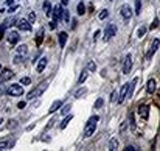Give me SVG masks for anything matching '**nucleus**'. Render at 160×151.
Segmentation results:
<instances>
[{
  "mask_svg": "<svg viewBox=\"0 0 160 151\" xmlns=\"http://www.w3.org/2000/svg\"><path fill=\"white\" fill-rule=\"evenodd\" d=\"M5 92H6V87L3 86V83H2V81H0V95L5 94Z\"/></svg>",
  "mask_w": 160,
  "mask_h": 151,
  "instance_id": "43",
  "label": "nucleus"
},
{
  "mask_svg": "<svg viewBox=\"0 0 160 151\" xmlns=\"http://www.w3.org/2000/svg\"><path fill=\"white\" fill-rule=\"evenodd\" d=\"M17 51H19V55L25 56V55H26V51H28V47H26L25 44H22V45H19V48H17Z\"/></svg>",
  "mask_w": 160,
  "mask_h": 151,
  "instance_id": "24",
  "label": "nucleus"
},
{
  "mask_svg": "<svg viewBox=\"0 0 160 151\" xmlns=\"http://www.w3.org/2000/svg\"><path fill=\"white\" fill-rule=\"evenodd\" d=\"M8 148H10V143H8V142H0V151L8 149Z\"/></svg>",
  "mask_w": 160,
  "mask_h": 151,
  "instance_id": "35",
  "label": "nucleus"
},
{
  "mask_svg": "<svg viewBox=\"0 0 160 151\" xmlns=\"http://www.w3.org/2000/svg\"><path fill=\"white\" fill-rule=\"evenodd\" d=\"M109 149H110V151H115V149H118V140H117V139H110V143H109Z\"/></svg>",
  "mask_w": 160,
  "mask_h": 151,
  "instance_id": "22",
  "label": "nucleus"
},
{
  "mask_svg": "<svg viewBox=\"0 0 160 151\" xmlns=\"http://www.w3.org/2000/svg\"><path fill=\"white\" fill-rule=\"evenodd\" d=\"M157 26H158V17H155V19H154L152 25H151V30H154V28H157Z\"/></svg>",
  "mask_w": 160,
  "mask_h": 151,
  "instance_id": "41",
  "label": "nucleus"
},
{
  "mask_svg": "<svg viewBox=\"0 0 160 151\" xmlns=\"http://www.w3.org/2000/svg\"><path fill=\"white\" fill-rule=\"evenodd\" d=\"M61 108H62V106H61ZM70 109H72V104H65V106H64V108H62V109H61V114H64V115H67V114L70 112Z\"/></svg>",
  "mask_w": 160,
  "mask_h": 151,
  "instance_id": "27",
  "label": "nucleus"
},
{
  "mask_svg": "<svg viewBox=\"0 0 160 151\" xmlns=\"http://www.w3.org/2000/svg\"><path fill=\"white\" fill-rule=\"evenodd\" d=\"M17 28L20 31H30L31 30V23L25 19H17Z\"/></svg>",
  "mask_w": 160,
  "mask_h": 151,
  "instance_id": "8",
  "label": "nucleus"
},
{
  "mask_svg": "<svg viewBox=\"0 0 160 151\" xmlns=\"http://www.w3.org/2000/svg\"><path fill=\"white\" fill-rule=\"evenodd\" d=\"M131 70H132V55L128 53L126 58H124V63H123V73L128 75Z\"/></svg>",
  "mask_w": 160,
  "mask_h": 151,
  "instance_id": "6",
  "label": "nucleus"
},
{
  "mask_svg": "<svg viewBox=\"0 0 160 151\" xmlns=\"http://www.w3.org/2000/svg\"><path fill=\"white\" fill-rule=\"evenodd\" d=\"M6 5H13V0H6Z\"/></svg>",
  "mask_w": 160,
  "mask_h": 151,
  "instance_id": "49",
  "label": "nucleus"
},
{
  "mask_svg": "<svg viewBox=\"0 0 160 151\" xmlns=\"http://www.w3.org/2000/svg\"><path fill=\"white\" fill-rule=\"evenodd\" d=\"M126 94H128V84H124L123 87H121V91H120V94H118V98H117V103H123L124 101V98H126Z\"/></svg>",
  "mask_w": 160,
  "mask_h": 151,
  "instance_id": "13",
  "label": "nucleus"
},
{
  "mask_svg": "<svg viewBox=\"0 0 160 151\" xmlns=\"http://www.w3.org/2000/svg\"><path fill=\"white\" fill-rule=\"evenodd\" d=\"M47 64H48V59H47L45 56H44V58H41V59H39V63H38V67H36V70H38L39 73H41L42 70L47 67Z\"/></svg>",
  "mask_w": 160,
  "mask_h": 151,
  "instance_id": "16",
  "label": "nucleus"
},
{
  "mask_svg": "<svg viewBox=\"0 0 160 151\" xmlns=\"http://www.w3.org/2000/svg\"><path fill=\"white\" fill-rule=\"evenodd\" d=\"M8 123H10V125H8V128H10V129H14L17 126V122L16 120H11V122H8Z\"/></svg>",
  "mask_w": 160,
  "mask_h": 151,
  "instance_id": "40",
  "label": "nucleus"
},
{
  "mask_svg": "<svg viewBox=\"0 0 160 151\" xmlns=\"http://www.w3.org/2000/svg\"><path fill=\"white\" fill-rule=\"evenodd\" d=\"M107 14H109V11L107 10H103L100 14H98V17H100V20H104L106 19V17H107Z\"/></svg>",
  "mask_w": 160,
  "mask_h": 151,
  "instance_id": "33",
  "label": "nucleus"
},
{
  "mask_svg": "<svg viewBox=\"0 0 160 151\" xmlns=\"http://www.w3.org/2000/svg\"><path fill=\"white\" fill-rule=\"evenodd\" d=\"M64 104L61 100H56V101H53V104L50 106V109H48V114H55L58 109H61V106Z\"/></svg>",
  "mask_w": 160,
  "mask_h": 151,
  "instance_id": "15",
  "label": "nucleus"
},
{
  "mask_svg": "<svg viewBox=\"0 0 160 151\" xmlns=\"http://www.w3.org/2000/svg\"><path fill=\"white\" fill-rule=\"evenodd\" d=\"M30 83H31V79H30L28 76H23V78L20 79V84H25V86H26V84H30Z\"/></svg>",
  "mask_w": 160,
  "mask_h": 151,
  "instance_id": "36",
  "label": "nucleus"
},
{
  "mask_svg": "<svg viewBox=\"0 0 160 151\" xmlns=\"http://www.w3.org/2000/svg\"><path fill=\"white\" fill-rule=\"evenodd\" d=\"M115 34H117V25H115V23H109L107 26H106V30H104V41L106 42L110 41Z\"/></svg>",
  "mask_w": 160,
  "mask_h": 151,
  "instance_id": "4",
  "label": "nucleus"
},
{
  "mask_svg": "<svg viewBox=\"0 0 160 151\" xmlns=\"http://www.w3.org/2000/svg\"><path fill=\"white\" fill-rule=\"evenodd\" d=\"M5 28H6V26H5V23H2V25H0V39H2V38L5 36Z\"/></svg>",
  "mask_w": 160,
  "mask_h": 151,
  "instance_id": "38",
  "label": "nucleus"
},
{
  "mask_svg": "<svg viewBox=\"0 0 160 151\" xmlns=\"http://www.w3.org/2000/svg\"><path fill=\"white\" fill-rule=\"evenodd\" d=\"M13 61H14L16 64H19V63H22V61H23V56H22V55H17V56H16Z\"/></svg>",
  "mask_w": 160,
  "mask_h": 151,
  "instance_id": "39",
  "label": "nucleus"
},
{
  "mask_svg": "<svg viewBox=\"0 0 160 151\" xmlns=\"http://www.w3.org/2000/svg\"><path fill=\"white\" fill-rule=\"evenodd\" d=\"M124 149H126V151H135L137 148H135V146H131V145H128V146L124 148Z\"/></svg>",
  "mask_w": 160,
  "mask_h": 151,
  "instance_id": "45",
  "label": "nucleus"
},
{
  "mask_svg": "<svg viewBox=\"0 0 160 151\" xmlns=\"http://www.w3.org/2000/svg\"><path fill=\"white\" fill-rule=\"evenodd\" d=\"M19 39H20V36H19L17 31H10L8 33V42H10L11 45H16V44L19 42Z\"/></svg>",
  "mask_w": 160,
  "mask_h": 151,
  "instance_id": "11",
  "label": "nucleus"
},
{
  "mask_svg": "<svg viewBox=\"0 0 160 151\" xmlns=\"http://www.w3.org/2000/svg\"><path fill=\"white\" fill-rule=\"evenodd\" d=\"M42 36H44V30L41 28V30H39V33H38V39H36V41H38V44H41V42H42Z\"/></svg>",
  "mask_w": 160,
  "mask_h": 151,
  "instance_id": "37",
  "label": "nucleus"
},
{
  "mask_svg": "<svg viewBox=\"0 0 160 151\" xmlns=\"http://www.w3.org/2000/svg\"><path fill=\"white\" fill-rule=\"evenodd\" d=\"M2 123H3V119H0V125H2Z\"/></svg>",
  "mask_w": 160,
  "mask_h": 151,
  "instance_id": "50",
  "label": "nucleus"
},
{
  "mask_svg": "<svg viewBox=\"0 0 160 151\" xmlns=\"http://www.w3.org/2000/svg\"><path fill=\"white\" fill-rule=\"evenodd\" d=\"M146 31H148V28H146V26H141V28L138 30V33H137V36H138V38H143L145 34H146Z\"/></svg>",
  "mask_w": 160,
  "mask_h": 151,
  "instance_id": "28",
  "label": "nucleus"
},
{
  "mask_svg": "<svg viewBox=\"0 0 160 151\" xmlns=\"http://www.w3.org/2000/svg\"><path fill=\"white\" fill-rule=\"evenodd\" d=\"M62 17H64V20H65V22H68V20H70V16H68V11H65V10H64V13H62Z\"/></svg>",
  "mask_w": 160,
  "mask_h": 151,
  "instance_id": "42",
  "label": "nucleus"
},
{
  "mask_svg": "<svg viewBox=\"0 0 160 151\" xmlns=\"http://www.w3.org/2000/svg\"><path fill=\"white\" fill-rule=\"evenodd\" d=\"M13 76H14L13 70H10V69H3V70H2V73H0V81L5 83V81H8V79H11Z\"/></svg>",
  "mask_w": 160,
  "mask_h": 151,
  "instance_id": "9",
  "label": "nucleus"
},
{
  "mask_svg": "<svg viewBox=\"0 0 160 151\" xmlns=\"http://www.w3.org/2000/svg\"><path fill=\"white\" fill-rule=\"evenodd\" d=\"M155 89H157L155 79H154V78L148 79V83H146V91H148V94H154V92H155Z\"/></svg>",
  "mask_w": 160,
  "mask_h": 151,
  "instance_id": "12",
  "label": "nucleus"
},
{
  "mask_svg": "<svg viewBox=\"0 0 160 151\" xmlns=\"http://www.w3.org/2000/svg\"><path fill=\"white\" fill-rule=\"evenodd\" d=\"M87 70H90V72H95L96 70V64L93 63V61H90V63L87 64Z\"/></svg>",
  "mask_w": 160,
  "mask_h": 151,
  "instance_id": "32",
  "label": "nucleus"
},
{
  "mask_svg": "<svg viewBox=\"0 0 160 151\" xmlns=\"http://www.w3.org/2000/svg\"><path fill=\"white\" fill-rule=\"evenodd\" d=\"M28 22H30V23H34V22H36V14H34V13H30V16H28Z\"/></svg>",
  "mask_w": 160,
  "mask_h": 151,
  "instance_id": "34",
  "label": "nucleus"
},
{
  "mask_svg": "<svg viewBox=\"0 0 160 151\" xmlns=\"http://www.w3.org/2000/svg\"><path fill=\"white\" fill-rule=\"evenodd\" d=\"M5 94L11 95V97H20V95H23V87L20 84H11V86L6 87Z\"/></svg>",
  "mask_w": 160,
  "mask_h": 151,
  "instance_id": "3",
  "label": "nucleus"
},
{
  "mask_svg": "<svg viewBox=\"0 0 160 151\" xmlns=\"http://www.w3.org/2000/svg\"><path fill=\"white\" fill-rule=\"evenodd\" d=\"M58 38H59V47H61V48H64V47H65V42H67V38H68V34H67L65 31H61Z\"/></svg>",
  "mask_w": 160,
  "mask_h": 151,
  "instance_id": "17",
  "label": "nucleus"
},
{
  "mask_svg": "<svg viewBox=\"0 0 160 151\" xmlns=\"http://www.w3.org/2000/svg\"><path fill=\"white\" fill-rule=\"evenodd\" d=\"M87 75H89V70H83V73L79 75V79H78V84H83L86 79H87Z\"/></svg>",
  "mask_w": 160,
  "mask_h": 151,
  "instance_id": "23",
  "label": "nucleus"
},
{
  "mask_svg": "<svg viewBox=\"0 0 160 151\" xmlns=\"http://www.w3.org/2000/svg\"><path fill=\"white\" fill-rule=\"evenodd\" d=\"M134 13L137 16H140V13H141V0H134Z\"/></svg>",
  "mask_w": 160,
  "mask_h": 151,
  "instance_id": "20",
  "label": "nucleus"
},
{
  "mask_svg": "<svg viewBox=\"0 0 160 151\" xmlns=\"http://www.w3.org/2000/svg\"><path fill=\"white\" fill-rule=\"evenodd\" d=\"M84 13H86V5H84L83 2H79V3H78V14L83 16Z\"/></svg>",
  "mask_w": 160,
  "mask_h": 151,
  "instance_id": "25",
  "label": "nucleus"
},
{
  "mask_svg": "<svg viewBox=\"0 0 160 151\" xmlns=\"http://www.w3.org/2000/svg\"><path fill=\"white\" fill-rule=\"evenodd\" d=\"M61 2H62V6H65L68 3V0H61Z\"/></svg>",
  "mask_w": 160,
  "mask_h": 151,
  "instance_id": "48",
  "label": "nucleus"
},
{
  "mask_svg": "<svg viewBox=\"0 0 160 151\" xmlns=\"http://www.w3.org/2000/svg\"><path fill=\"white\" fill-rule=\"evenodd\" d=\"M25 106H26V103H25V101H19V103H17V108H19V109H23Z\"/></svg>",
  "mask_w": 160,
  "mask_h": 151,
  "instance_id": "44",
  "label": "nucleus"
},
{
  "mask_svg": "<svg viewBox=\"0 0 160 151\" xmlns=\"http://www.w3.org/2000/svg\"><path fill=\"white\" fill-rule=\"evenodd\" d=\"M62 13H64V8L62 5H58L55 8H51V16H53V20L55 22H59L62 19Z\"/></svg>",
  "mask_w": 160,
  "mask_h": 151,
  "instance_id": "5",
  "label": "nucleus"
},
{
  "mask_svg": "<svg viewBox=\"0 0 160 151\" xmlns=\"http://www.w3.org/2000/svg\"><path fill=\"white\" fill-rule=\"evenodd\" d=\"M148 111H149V106H148V104H141L140 108H138V114H140L143 119H148Z\"/></svg>",
  "mask_w": 160,
  "mask_h": 151,
  "instance_id": "18",
  "label": "nucleus"
},
{
  "mask_svg": "<svg viewBox=\"0 0 160 151\" xmlns=\"http://www.w3.org/2000/svg\"><path fill=\"white\" fill-rule=\"evenodd\" d=\"M158 45H160V39L157 38V39H154L152 41V45H151V50L148 51V55H146V58L148 59H151V58H152V55H154V53L158 50Z\"/></svg>",
  "mask_w": 160,
  "mask_h": 151,
  "instance_id": "10",
  "label": "nucleus"
},
{
  "mask_svg": "<svg viewBox=\"0 0 160 151\" xmlns=\"http://www.w3.org/2000/svg\"><path fill=\"white\" fill-rule=\"evenodd\" d=\"M129 126L131 128H135V119H134V114H132V112H129Z\"/></svg>",
  "mask_w": 160,
  "mask_h": 151,
  "instance_id": "26",
  "label": "nucleus"
},
{
  "mask_svg": "<svg viewBox=\"0 0 160 151\" xmlns=\"http://www.w3.org/2000/svg\"><path fill=\"white\" fill-rule=\"evenodd\" d=\"M0 70H2V66H0Z\"/></svg>",
  "mask_w": 160,
  "mask_h": 151,
  "instance_id": "51",
  "label": "nucleus"
},
{
  "mask_svg": "<svg viewBox=\"0 0 160 151\" xmlns=\"http://www.w3.org/2000/svg\"><path fill=\"white\" fill-rule=\"evenodd\" d=\"M17 10H19V5H11L10 8H8V14H14Z\"/></svg>",
  "mask_w": 160,
  "mask_h": 151,
  "instance_id": "29",
  "label": "nucleus"
},
{
  "mask_svg": "<svg viewBox=\"0 0 160 151\" xmlns=\"http://www.w3.org/2000/svg\"><path fill=\"white\" fill-rule=\"evenodd\" d=\"M137 81H138V78H134V81L132 83H128V94H126V97H132V94H134V91H135V84H137Z\"/></svg>",
  "mask_w": 160,
  "mask_h": 151,
  "instance_id": "14",
  "label": "nucleus"
},
{
  "mask_svg": "<svg viewBox=\"0 0 160 151\" xmlns=\"http://www.w3.org/2000/svg\"><path fill=\"white\" fill-rule=\"evenodd\" d=\"M84 94H87V89L86 87H83V89H79V91L75 94V98H79L81 95H84Z\"/></svg>",
  "mask_w": 160,
  "mask_h": 151,
  "instance_id": "30",
  "label": "nucleus"
},
{
  "mask_svg": "<svg viewBox=\"0 0 160 151\" xmlns=\"http://www.w3.org/2000/svg\"><path fill=\"white\" fill-rule=\"evenodd\" d=\"M98 120H100L98 115H92V117L87 120L86 126H84V137H90V136L93 134V132H95V129H96V123H98Z\"/></svg>",
  "mask_w": 160,
  "mask_h": 151,
  "instance_id": "1",
  "label": "nucleus"
},
{
  "mask_svg": "<svg viewBox=\"0 0 160 151\" xmlns=\"http://www.w3.org/2000/svg\"><path fill=\"white\" fill-rule=\"evenodd\" d=\"M103 104H104V100L103 98H98L95 101V109H100V108H103Z\"/></svg>",
  "mask_w": 160,
  "mask_h": 151,
  "instance_id": "31",
  "label": "nucleus"
},
{
  "mask_svg": "<svg viewBox=\"0 0 160 151\" xmlns=\"http://www.w3.org/2000/svg\"><path fill=\"white\" fill-rule=\"evenodd\" d=\"M120 14L124 20H129L131 17H132V10H131V6L129 5H123L121 6V10H120Z\"/></svg>",
  "mask_w": 160,
  "mask_h": 151,
  "instance_id": "7",
  "label": "nucleus"
},
{
  "mask_svg": "<svg viewBox=\"0 0 160 151\" xmlns=\"http://www.w3.org/2000/svg\"><path fill=\"white\" fill-rule=\"evenodd\" d=\"M56 23H58V22H55V20L50 22V28H51V30H55V28H56Z\"/></svg>",
  "mask_w": 160,
  "mask_h": 151,
  "instance_id": "46",
  "label": "nucleus"
},
{
  "mask_svg": "<svg viewBox=\"0 0 160 151\" xmlns=\"http://www.w3.org/2000/svg\"><path fill=\"white\" fill-rule=\"evenodd\" d=\"M47 89V83H41L36 89H33V91L26 95V98L28 100H34V98H38V97H41L42 94H44V91Z\"/></svg>",
  "mask_w": 160,
  "mask_h": 151,
  "instance_id": "2",
  "label": "nucleus"
},
{
  "mask_svg": "<svg viewBox=\"0 0 160 151\" xmlns=\"http://www.w3.org/2000/svg\"><path fill=\"white\" fill-rule=\"evenodd\" d=\"M72 119H73V115H72V114H70V115L67 114V115H65V119L62 120V123H61V129H65V128L68 126V123L72 122Z\"/></svg>",
  "mask_w": 160,
  "mask_h": 151,
  "instance_id": "19",
  "label": "nucleus"
},
{
  "mask_svg": "<svg viewBox=\"0 0 160 151\" xmlns=\"http://www.w3.org/2000/svg\"><path fill=\"white\" fill-rule=\"evenodd\" d=\"M44 13H45L47 16H51V5H50V2H44Z\"/></svg>",
  "mask_w": 160,
  "mask_h": 151,
  "instance_id": "21",
  "label": "nucleus"
},
{
  "mask_svg": "<svg viewBox=\"0 0 160 151\" xmlns=\"http://www.w3.org/2000/svg\"><path fill=\"white\" fill-rule=\"evenodd\" d=\"M98 36H100V30H96V31H95V34H93V39L96 41V39H98Z\"/></svg>",
  "mask_w": 160,
  "mask_h": 151,
  "instance_id": "47",
  "label": "nucleus"
}]
</instances>
